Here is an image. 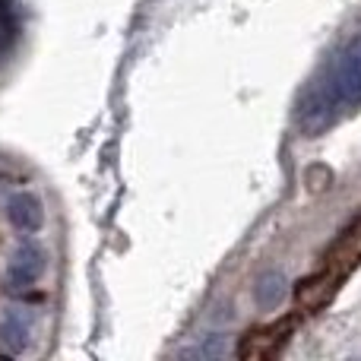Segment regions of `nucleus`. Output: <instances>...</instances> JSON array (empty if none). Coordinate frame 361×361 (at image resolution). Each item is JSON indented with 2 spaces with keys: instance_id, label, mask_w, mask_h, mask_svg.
<instances>
[{
  "instance_id": "nucleus-1",
  "label": "nucleus",
  "mask_w": 361,
  "mask_h": 361,
  "mask_svg": "<svg viewBox=\"0 0 361 361\" xmlns=\"http://www.w3.org/2000/svg\"><path fill=\"white\" fill-rule=\"evenodd\" d=\"M352 105H361V35L339 54L336 67H333L330 80L320 86L314 105L305 108L307 130L326 127L336 118L339 108H352Z\"/></svg>"
},
{
  "instance_id": "nucleus-2",
  "label": "nucleus",
  "mask_w": 361,
  "mask_h": 361,
  "mask_svg": "<svg viewBox=\"0 0 361 361\" xmlns=\"http://www.w3.org/2000/svg\"><path fill=\"white\" fill-rule=\"evenodd\" d=\"M295 326H298V317H295V314H286V317L273 320V324H267V326H257V330H250L247 336L238 343V355L247 358V361L273 358L276 352L288 343Z\"/></svg>"
},
{
  "instance_id": "nucleus-3",
  "label": "nucleus",
  "mask_w": 361,
  "mask_h": 361,
  "mask_svg": "<svg viewBox=\"0 0 361 361\" xmlns=\"http://www.w3.org/2000/svg\"><path fill=\"white\" fill-rule=\"evenodd\" d=\"M339 282H343V276H336L333 269L324 267L320 273H311L298 282V288H295V301H298L301 311H320V307H326L333 298H336Z\"/></svg>"
},
{
  "instance_id": "nucleus-4",
  "label": "nucleus",
  "mask_w": 361,
  "mask_h": 361,
  "mask_svg": "<svg viewBox=\"0 0 361 361\" xmlns=\"http://www.w3.org/2000/svg\"><path fill=\"white\" fill-rule=\"evenodd\" d=\"M358 263H361V216L330 244V250H326V257H324V267L333 269L336 276H343V279Z\"/></svg>"
},
{
  "instance_id": "nucleus-5",
  "label": "nucleus",
  "mask_w": 361,
  "mask_h": 361,
  "mask_svg": "<svg viewBox=\"0 0 361 361\" xmlns=\"http://www.w3.org/2000/svg\"><path fill=\"white\" fill-rule=\"evenodd\" d=\"M42 269H44V254L35 244H23L4 276V292H23V288H29L32 282H38Z\"/></svg>"
},
{
  "instance_id": "nucleus-6",
  "label": "nucleus",
  "mask_w": 361,
  "mask_h": 361,
  "mask_svg": "<svg viewBox=\"0 0 361 361\" xmlns=\"http://www.w3.org/2000/svg\"><path fill=\"white\" fill-rule=\"evenodd\" d=\"M6 219H10L13 228H19V231H38L44 222L42 200H38L35 193H16V197H10V203H6Z\"/></svg>"
},
{
  "instance_id": "nucleus-7",
  "label": "nucleus",
  "mask_w": 361,
  "mask_h": 361,
  "mask_svg": "<svg viewBox=\"0 0 361 361\" xmlns=\"http://www.w3.org/2000/svg\"><path fill=\"white\" fill-rule=\"evenodd\" d=\"M29 345V317L23 314H6L0 320V352L4 355H19Z\"/></svg>"
},
{
  "instance_id": "nucleus-8",
  "label": "nucleus",
  "mask_w": 361,
  "mask_h": 361,
  "mask_svg": "<svg viewBox=\"0 0 361 361\" xmlns=\"http://www.w3.org/2000/svg\"><path fill=\"white\" fill-rule=\"evenodd\" d=\"M286 292H288L286 276H282V273H267L260 279V286H257V305H260L263 311H273V307L282 305Z\"/></svg>"
}]
</instances>
